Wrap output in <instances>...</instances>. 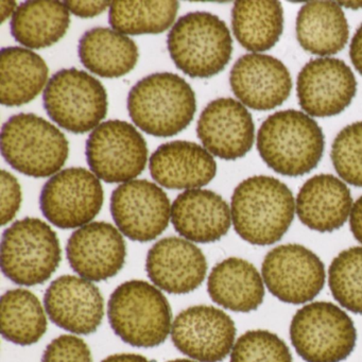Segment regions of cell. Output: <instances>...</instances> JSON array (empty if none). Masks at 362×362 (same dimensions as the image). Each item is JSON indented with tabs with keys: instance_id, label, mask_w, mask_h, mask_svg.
Listing matches in <instances>:
<instances>
[{
	"instance_id": "ffe728a7",
	"label": "cell",
	"mask_w": 362,
	"mask_h": 362,
	"mask_svg": "<svg viewBox=\"0 0 362 362\" xmlns=\"http://www.w3.org/2000/svg\"><path fill=\"white\" fill-rule=\"evenodd\" d=\"M146 271L158 289L171 294H186L202 285L206 277L207 260L190 241L167 237L148 252Z\"/></svg>"
},
{
	"instance_id": "b9f144b4",
	"label": "cell",
	"mask_w": 362,
	"mask_h": 362,
	"mask_svg": "<svg viewBox=\"0 0 362 362\" xmlns=\"http://www.w3.org/2000/svg\"><path fill=\"white\" fill-rule=\"evenodd\" d=\"M338 4L343 7L349 8V9L357 10L362 8V1H342V3Z\"/></svg>"
},
{
	"instance_id": "e0dca14e",
	"label": "cell",
	"mask_w": 362,
	"mask_h": 362,
	"mask_svg": "<svg viewBox=\"0 0 362 362\" xmlns=\"http://www.w3.org/2000/svg\"><path fill=\"white\" fill-rule=\"evenodd\" d=\"M254 133L251 114L232 98L209 103L197 124V134L205 149L226 160L243 158L253 147Z\"/></svg>"
},
{
	"instance_id": "9c48e42d",
	"label": "cell",
	"mask_w": 362,
	"mask_h": 362,
	"mask_svg": "<svg viewBox=\"0 0 362 362\" xmlns=\"http://www.w3.org/2000/svg\"><path fill=\"white\" fill-rule=\"evenodd\" d=\"M43 103L56 124L75 134L95 130L107 113L105 86L77 69H62L52 76L44 90Z\"/></svg>"
},
{
	"instance_id": "8fae6325",
	"label": "cell",
	"mask_w": 362,
	"mask_h": 362,
	"mask_svg": "<svg viewBox=\"0 0 362 362\" xmlns=\"http://www.w3.org/2000/svg\"><path fill=\"white\" fill-rule=\"evenodd\" d=\"M105 192L98 177L81 167L52 175L42 189L40 206L44 217L60 228H82L100 211Z\"/></svg>"
},
{
	"instance_id": "30bf717a",
	"label": "cell",
	"mask_w": 362,
	"mask_h": 362,
	"mask_svg": "<svg viewBox=\"0 0 362 362\" xmlns=\"http://www.w3.org/2000/svg\"><path fill=\"white\" fill-rule=\"evenodd\" d=\"M86 160L92 173L105 183H127L145 170L148 147L134 126L122 120L99 124L88 136Z\"/></svg>"
},
{
	"instance_id": "e575fe53",
	"label": "cell",
	"mask_w": 362,
	"mask_h": 362,
	"mask_svg": "<svg viewBox=\"0 0 362 362\" xmlns=\"http://www.w3.org/2000/svg\"><path fill=\"white\" fill-rule=\"evenodd\" d=\"M42 362H93V358L90 347L81 338L62 334L47 345Z\"/></svg>"
},
{
	"instance_id": "7c38bea8",
	"label": "cell",
	"mask_w": 362,
	"mask_h": 362,
	"mask_svg": "<svg viewBox=\"0 0 362 362\" xmlns=\"http://www.w3.org/2000/svg\"><path fill=\"white\" fill-rule=\"evenodd\" d=\"M264 283L271 294L288 304L310 302L325 285V267L313 251L300 245L271 250L262 262Z\"/></svg>"
},
{
	"instance_id": "6da1fadb",
	"label": "cell",
	"mask_w": 362,
	"mask_h": 362,
	"mask_svg": "<svg viewBox=\"0 0 362 362\" xmlns=\"http://www.w3.org/2000/svg\"><path fill=\"white\" fill-rule=\"evenodd\" d=\"M230 213L235 230L243 240L254 245H270L289 230L296 200L283 182L255 175L235 188Z\"/></svg>"
},
{
	"instance_id": "7a4b0ae2",
	"label": "cell",
	"mask_w": 362,
	"mask_h": 362,
	"mask_svg": "<svg viewBox=\"0 0 362 362\" xmlns=\"http://www.w3.org/2000/svg\"><path fill=\"white\" fill-rule=\"evenodd\" d=\"M257 149L262 160L275 173L300 177L313 170L323 156V131L303 112H276L260 126Z\"/></svg>"
},
{
	"instance_id": "1f68e13d",
	"label": "cell",
	"mask_w": 362,
	"mask_h": 362,
	"mask_svg": "<svg viewBox=\"0 0 362 362\" xmlns=\"http://www.w3.org/2000/svg\"><path fill=\"white\" fill-rule=\"evenodd\" d=\"M328 284L343 308L362 315V247L344 250L332 260Z\"/></svg>"
},
{
	"instance_id": "f35d334b",
	"label": "cell",
	"mask_w": 362,
	"mask_h": 362,
	"mask_svg": "<svg viewBox=\"0 0 362 362\" xmlns=\"http://www.w3.org/2000/svg\"><path fill=\"white\" fill-rule=\"evenodd\" d=\"M349 226L354 237L362 245V196L354 203L349 216Z\"/></svg>"
},
{
	"instance_id": "ac0fdd59",
	"label": "cell",
	"mask_w": 362,
	"mask_h": 362,
	"mask_svg": "<svg viewBox=\"0 0 362 362\" xmlns=\"http://www.w3.org/2000/svg\"><path fill=\"white\" fill-rule=\"evenodd\" d=\"M44 304L52 323L73 334H93L105 315V302L99 288L74 275L54 279L46 290Z\"/></svg>"
},
{
	"instance_id": "836d02e7",
	"label": "cell",
	"mask_w": 362,
	"mask_h": 362,
	"mask_svg": "<svg viewBox=\"0 0 362 362\" xmlns=\"http://www.w3.org/2000/svg\"><path fill=\"white\" fill-rule=\"evenodd\" d=\"M230 362H293L289 347L268 330H250L239 337Z\"/></svg>"
},
{
	"instance_id": "2e32d148",
	"label": "cell",
	"mask_w": 362,
	"mask_h": 362,
	"mask_svg": "<svg viewBox=\"0 0 362 362\" xmlns=\"http://www.w3.org/2000/svg\"><path fill=\"white\" fill-rule=\"evenodd\" d=\"M67 259L80 277L103 281L115 276L124 266L127 247L122 233L107 222H92L71 234Z\"/></svg>"
},
{
	"instance_id": "60d3db41",
	"label": "cell",
	"mask_w": 362,
	"mask_h": 362,
	"mask_svg": "<svg viewBox=\"0 0 362 362\" xmlns=\"http://www.w3.org/2000/svg\"><path fill=\"white\" fill-rule=\"evenodd\" d=\"M0 7H1V22H5L10 16H13L16 13V1H1L0 3Z\"/></svg>"
},
{
	"instance_id": "484cf974",
	"label": "cell",
	"mask_w": 362,
	"mask_h": 362,
	"mask_svg": "<svg viewBox=\"0 0 362 362\" xmlns=\"http://www.w3.org/2000/svg\"><path fill=\"white\" fill-rule=\"evenodd\" d=\"M48 79L45 61L31 50L6 47L0 52V101L21 107L37 98Z\"/></svg>"
},
{
	"instance_id": "5bb4252c",
	"label": "cell",
	"mask_w": 362,
	"mask_h": 362,
	"mask_svg": "<svg viewBox=\"0 0 362 362\" xmlns=\"http://www.w3.org/2000/svg\"><path fill=\"white\" fill-rule=\"evenodd\" d=\"M236 326L230 315L213 306H194L175 317L173 344L198 362H221L232 353Z\"/></svg>"
},
{
	"instance_id": "5b68a950",
	"label": "cell",
	"mask_w": 362,
	"mask_h": 362,
	"mask_svg": "<svg viewBox=\"0 0 362 362\" xmlns=\"http://www.w3.org/2000/svg\"><path fill=\"white\" fill-rule=\"evenodd\" d=\"M0 148L12 168L33 177L57 175L69 156L65 135L35 114L10 117L1 129Z\"/></svg>"
},
{
	"instance_id": "4316f807",
	"label": "cell",
	"mask_w": 362,
	"mask_h": 362,
	"mask_svg": "<svg viewBox=\"0 0 362 362\" xmlns=\"http://www.w3.org/2000/svg\"><path fill=\"white\" fill-rule=\"evenodd\" d=\"M82 64L103 78H119L136 66L139 48L130 37L110 28L90 29L79 41Z\"/></svg>"
},
{
	"instance_id": "3957f363",
	"label": "cell",
	"mask_w": 362,
	"mask_h": 362,
	"mask_svg": "<svg viewBox=\"0 0 362 362\" xmlns=\"http://www.w3.org/2000/svg\"><path fill=\"white\" fill-rule=\"evenodd\" d=\"M128 111L131 119L144 132L170 137L185 130L194 119L196 95L180 76L153 74L131 88Z\"/></svg>"
},
{
	"instance_id": "7bdbcfd3",
	"label": "cell",
	"mask_w": 362,
	"mask_h": 362,
	"mask_svg": "<svg viewBox=\"0 0 362 362\" xmlns=\"http://www.w3.org/2000/svg\"><path fill=\"white\" fill-rule=\"evenodd\" d=\"M167 362H198V361H194V360H189V359H175V360H170V361Z\"/></svg>"
},
{
	"instance_id": "f1b7e54d",
	"label": "cell",
	"mask_w": 362,
	"mask_h": 362,
	"mask_svg": "<svg viewBox=\"0 0 362 362\" xmlns=\"http://www.w3.org/2000/svg\"><path fill=\"white\" fill-rule=\"evenodd\" d=\"M232 27L241 46L264 52L276 45L284 30V10L276 0H240L232 11Z\"/></svg>"
},
{
	"instance_id": "d6a6232c",
	"label": "cell",
	"mask_w": 362,
	"mask_h": 362,
	"mask_svg": "<svg viewBox=\"0 0 362 362\" xmlns=\"http://www.w3.org/2000/svg\"><path fill=\"white\" fill-rule=\"evenodd\" d=\"M330 158L345 183L362 187V122L349 124L338 133Z\"/></svg>"
},
{
	"instance_id": "74e56055",
	"label": "cell",
	"mask_w": 362,
	"mask_h": 362,
	"mask_svg": "<svg viewBox=\"0 0 362 362\" xmlns=\"http://www.w3.org/2000/svg\"><path fill=\"white\" fill-rule=\"evenodd\" d=\"M349 57L356 71L362 75V25L356 31L349 46Z\"/></svg>"
},
{
	"instance_id": "8d00e7d4",
	"label": "cell",
	"mask_w": 362,
	"mask_h": 362,
	"mask_svg": "<svg viewBox=\"0 0 362 362\" xmlns=\"http://www.w3.org/2000/svg\"><path fill=\"white\" fill-rule=\"evenodd\" d=\"M67 10L82 18H94L111 7L112 1H64Z\"/></svg>"
},
{
	"instance_id": "44dd1931",
	"label": "cell",
	"mask_w": 362,
	"mask_h": 362,
	"mask_svg": "<svg viewBox=\"0 0 362 362\" xmlns=\"http://www.w3.org/2000/svg\"><path fill=\"white\" fill-rule=\"evenodd\" d=\"M149 167L154 181L169 189H199L217 173L213 156L198 144L185 141L163 144L150 158Z\"/></svg>"
},
{
	"instance_id": "4fadbf2b",
	"label": "cell",
	"mask_w": 362,
	"mask_h": 362,
	"mask_svg": "<svg viewBox=\"0 0 362 362\" xmlns=\"http://www.w3.org/2000/svg\"><path fill=\"white\" fill-rule=\"evenodd\" d=\"M111 214L122 234L133 241L148 243L158 238L168 226L170 201L156 184L133 180L114 190Z\"/></svg>"
},
{
	"instance_id": "7402d4cb",
	"label": "cell",
	"mask_w": 362,
	"mask_h": 362,
	"mask_svg": "<svg viewBox=\"0 0 362 362\" xmlns=\"http://www.w3.org/2000/svg\"><path fill=\"white\" fill-rule=\"evenodd\" d=\"M171 222L186 240L211 243L228 234L232 213L221 196L199 188L177 197L171 205Z\"/></svg>"
},
{
	"instance_id": "83f0119b",
	"label": "cell",
	"mask_w": 362,
	"mask_h": 362,
	"mask_svg": "<svg viewBox=\"0 0 362 362\" xmlns=\"http://www.w3.org/2000/svg\"><path fill=\"white\" fill-rule=\"evenodd\" d=\"M71 14L64 3L33 0L21 4L12 16L11 33L25 47L42 49L58 43L69 28Z\"/></svg>"
},
{
	"instance_id": "d590c367",
	"label": "cell",
	"mask_w": 362,
	"mask_h": 362,
	"mask_svg": "<svg viewBox=\"0 0 362 362\" xmlns=\"http://www.w3.org/2000/svg\"><path fill=\"white\" fill-rule=\"evenodd\" d=\"M1 226L13 220L22 204V189L18 179L8 171H1Z\"/></svg>"
},
{
	"instance_id": "d4e9b609",
	"label": "cell",
	"mask_w": 362,
	"mask_h": 362,
	"mask_svg": "<svg viewBox=\"0 0 362 362\" xmlns=\"http://www.w3.org/2000/svg\"><path fill=\"white\" fill-rule=\"evenodd\" d=\"M296 39L303 49L319 57L340 52L349 37L344 12L334 1L305 4L296 18Z\"/></svg>"
},
{
	"instance_id": "f546056e",
	"label": "cell",
	"mask_w": 362,
	"mask_h": 362,
	"mask_svg": "<svg viewBox=\"0 0 362 362\" xmlns=\"http://www.w3.org/2000/svg\"><path fill=\"white\" fill-rule=\"evenodd\" d=\"M1 334L14 344L33 345L47 330V317L37 296L27 289H12L0 300Z\"/></svg>"
},
{
	"instance_id": "277c9868",
	"label": "cell",
	"mask_w": 362,
	"mask_h": 362,
	"mask_svg": "<svg viewBox=\"0 0 362 362\" xmlns=\"http://www.w3.org/2000/svg\"><path fill=\"white\" fill-rule=\"evenodd\" d=\"M107 315L113 332L132 346H158L173 328V313L166 296L145 281L118 286L110 298Z\"/></svg>"
},
{
	"instance_id": "4dcf8cb0",
	"label": "cell",
	"mask_w": 362,
	"mask_h": 362,
	"mask_svg": "<svg viewBox=\"0 0 362 362\" xmlns=\"http://www.w3.org/2000/svg\"><path fill=\"white\" fill-rule=\"evenodd\" d=\"M180 4L167 1H112L109 21L118 33L129 35H158L168 30Z\"/></svg>"
},
{
	"instance_id": "ba28073f",
	"label": "cell",
	"mask_w": 362,
	"mask_h": 362,
	"mask_svg": "<svg viewBox=\"0 0 362 362\" xmlns=\"http://www.w3.org/2000/svg\"><path fill=\"white\" fill-rule=\"evenodd\" d=\"M290 338L306 362H341L353 353L357 332L353 320L340 307L315 302L296 311Z\"/></svg>"
},
{
	"instance_id": "8992f818",
	"label": "cell",
	"mask_w": 362,
	"mask_h": 362,
	"mask_svg": "<svg viewBox=\"0 0 362 362\" xmlns=\"http://www.w3.org/2000/svg\"><path fill=\"white\" fill-rule=\"evenodd\" d=\"M180 71L192 78H211L230 62L233 40L223 21L209 12H190L179 18L167 40Z\"/></svg>"
},
{
	"instance_id": "9a60e30c",
	"label": "cell",
	"mask_w": 362,
	"mask_h": 362,
	"mask_svg": "<svg viewBox=\"0 0 362 362\" xmlns=\"http://www.w3.org/2000/svg\"><path fill=\"white\" fill-rule=\"evenodd\" d=\"M357 81L351 67L336 58L307 63L298 76L296 94L300 107L313 117L342 113L353 101Z\"/></svg>"
},
{
	"instance_id": "52a82bcc",
	"label": "cell",
	"mask_w": 362,
	"mask_h": 362,
	"mask_svg": "<svg viewBox=\"0 0 362 362\" xmlns=\"http://www.w3.org/2000/svg\"><path fill=\"white\" fill-rule=\"evenodd\" d=\"M62 251L56 232L37 218H25L4 232L1 270L21 286L45 283L60 266Z\"/></svg>"
},
{
	"instance_id": "d6986e66",
	"label": "cell",
	"mask_w": 362,
	"mask_h": 362,
	"mask_svg": "<svg viewBox=\"0 0 362 362\" xmlns=\"http://www.w3.org/2000/svg\"><path fill=\"white\" fill-rule=\"evenodd\" d=\"M230 83L243 105L256 111L281 107L292 90L291 76L285 64L260 54L238 59L230 71Z\"/></svg>"
},
{
	"instance_id": "cb8c5ba5",
	"label": "cell",
	"mask_w": 362,
	"mask_h": 362,
	"mask_svg": "<svg viewBox=\"0 0 362 362\" xmlns=\"http://www.w3.org/2000/svg\"><path fill=\"white\" fill-rule=\"evenodd\" d=\"M207 291L219 306L236 313H250L264 300V279L247 260L226 258L211 270Z\"/></svg>"
},
{
	"instance_id": "603a6c76",
	"label": "cell",
	"mask_w": 362,
	"mask_h": 362,
	"mask_svg": "<svg viewBox=\"0 0 362 362\" xmlns=\"http://www.w3.org/2000/svg\"><path fill=\"white\" fill-rule=\"evenodd\" d=\"M351 209V190L332 175L310 177L300 188L296 201L300 222L320 233H332L342 228Z\"/></svg>"
},
{
	"instance_id": "ab89813d",
	"label": "cell",
	"mask_w": 362,
	"mask_h": 362,
	"mask_svg": "<svg viewBox=\"0 0 362 362\" xmlns=\"http://www.w3.org/2000/svg\"><path fill=\"white\" fill-rule=\"evenodd\" d=\"M103 362H152L137 354H115L103 360Z\"/></svg>"
}]
</instances>
